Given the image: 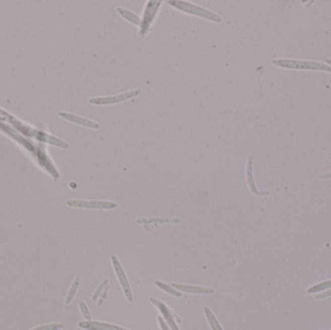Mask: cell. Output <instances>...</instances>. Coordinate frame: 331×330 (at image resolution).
I'll list each match as a JSON object with an SVG mask.
<instances>
[{
  "mask_svg": "<svg viewBox=\"0 0 331 330\" xmlns=\"http://www.w3.org/2000/svg\"><path fill=\"white\" fill-rule=\"evenodd\" d=\"M169 4L172 7L176 8L180 11L187 13V14L198 16V17L208 19L209 21H212V22H215V23H221L222 22V18L219 15L211 12V11H209L206 8H203L201 6L194 5L192 3L185 2V1H169Z\"/></svg>",
  "mask_w": 331,
  "mask_h": 330,
  "instance_id": "cell-1",
  "label": "cell"
},
{
  "mask_svg": "<svg viewBox=\"0 0 331 330\" xmlns=\"http://www.w3.org/2000/svg\"><path fill=\"white\" fill-rule=\"evenodd\" d=\"M162 1H148L147 2L143 20H141L140 25V35L145 36L147 32L151 29L152 25L155 21V18L159 12Z\"/></svg>",
  "mask_w": 331,
  "mask_h": 330,
  "instance_id": "cell-2",
  "label": "cell"
},
{
  "mask_svg": "<svg viewBox=\"0 0 331 330\" xmlns=\"http://www.w3.org/2000/svg\"><path fill=\"white\" fill-rule=\"evenodd\" d=\"M272 64L277 65L282 68L288 69H306V70H321V71H329L331 72V67L326 66L321 63L316 62L297 61V60H288V59H279L273 60Z\"/></svg>",
  "mask_w": 331,
  "mask_h": 330,
  "instance_id": "cell-3",
  "label": "cell"
},
{
  "mask_svg": "<svg viewBox=\"0 0 331 330\" xmlns=\"http://www.w3.org/2000/svg\"><path fill=\"white\" fill-rule=\"evenodd\" d=\"M111 262H112L113 269H114V271H115V275H116L118 281H119L121 287H122L123 292H124V294H125L127 300L129 302H132L133 301L132 290H131V287H130V284H129V281H128V278L126 276V273H125V271L123 269L122 266H121L119 259L113 255V256H111Z\"/></svg>",
  "mask_w": 331,
  "mask_h": 330,
  "instance_id": "cell-4",
  "label": "cell"
},
{
  "mask_svg": "<svg viewBox=\"0 0 331 330\" xmlns=\"http://www.w3.org/2000/svg\"><path fill=\"white\" fill-rule=\"evenodd\" d=\"M141 89H135V90H130L128 92H125L122 94L114 95V96H107V97H97V98L90 99L88 102L93 105H110V104H116L120 103L123 101L129 100V99L134 98L136 96L141 94Z\"/></svg>",
  "mask_w": 331,
  "mask_h": 330,
  "instance_id": "cell-5",
  "label": "cell"
},
{
  "mask_svg": "<svg viewBox=\"0 0 331 330\" xmlns=\"http://www.w3.org/2000/svg\"><path fill=\"white\" fill-rule=\"evenodd\" d=\"M150 302L158 308V310L161 312V314L163 315L166 322L168 323V326L171 328V330H179L175 320L177 322H181V319L178 318L168 306L166 305L165 303H163L162 301L158 300V299H155V298H150Z\"/></svg>",
  "mask_w": 331,
  "mask_h": 330,
  "instance_id": "cell-6",
  "label": "cell"
},
{
  "mask_svg": "<svg viewBox=\"0 0 331 330\" xmlns=\"http://www.w3.org/2000/svg\"><path fill=\"white\" fill-rule=\"evenodd\" d=\"M67 205L74 208H91V209H113L117 208L116 203L102 201H68Z\"/></svg>",
  "mask_w": 331,
  "mask_h": 330,
  "instance_id": "cell-7",
  "label": "cell"
},
{
  "mask_svg": "<svg viewBox=\"0 0 331 330\" xmlns=\"http://www.w3.org/2000/svg\"><path fill=\"white\" fill-rule=\"evenodd\" d=\"M81 328L87 330H129L124 328L118 325L110 324L107 322H100V321H92V320H86L80 321L78 324Z\"/></svg>",
  "mask_w": 331,
  "mask_h": 330,
  "instance_id": "cell-8",
  "label": "cell"
},
{
  "mask_svg": "<svg viewBox=\"0 0 331 330\" xmlns=\"http://www.w3.org/2000/svg\"><path fill=\"white\" fill-rule=\"evenodd\" d=\"M172 288L179 292H184L188 294H214V289L207 288V287H200V286H193V285H183V284H171Z\"/></svg>",
  "mask_w": 331,
  "mask_h": 330,
  "instance_id": "cell-9",
  "label": "cell"
},
{
  "mask_svg": "<svg viewBox=\"0 0 331 330\" xmlns=\"http://www.w3.org/2000/svg\"><path fill=\"white\" fill-rule=\"evenodd\" d=\"M246 178H247V183L249 186L250 191L256 195V196H267L270 195V192L268 191H259L255 184L254 176H253V160L252 157H249L247 161V168H246Z\"/></svg>",
  "mask_w": 331,
  "mask_h": 330,
  "instance_id": "cell-10",
  "label": "cell"
},
{
  "mask_svg": "<svg viewBox=\"0 0 331 330\" xmlns=\"http://www.w3.org/2000/svg\"><path fill=\"white\" fill-rule=\"evenodd\" d=\"M59 115L72 121V122L78 123L80 125H84L86 127H89V128H92V129H99L100 128V125L98 123L94 122L90 119H87V118H84V117H80V116H77V115H74V114H71V113H68V112H59Z\"/></svg>",
  "mask_w": 331,
  "mask_h": 330,
  "instance_id": "cell-11",
  "label": "cell"
},
{
  "mask_svg": "<svg viewBox=\"0 0 331 330\" xmlns=\"http://www.w3.org/2000/svg\"><path fill=\"white\" fill-rule=\"evenodd\" d=\"M138 224H178L180 220L177 218H141L137 220Z\"/></svg>",
  "mask_w": 331,
  "mask_h": 330,
  "instance_id": "cell-12",
  "label": "cell"
},
{
  "mask_svg": "<svg viewBox=\"0 0 331 330\" xmlns=\"http://www.w3.org/2000/svg\"><path fill=\"white\" fill-rule=\"evenodd\" d=\"M204 311H205V315L207 317V319L209 321V325L211 327L212 330H223L222 326H221L219 321L217 318L215 317L214 313L209 309V307H205L204 308Z\"/></svg>",
  "mask_w": 331,
  "mask_h": 330,
  "instance_id": "cell-13",
  "label": "cell"
},
{
  "mask_svg": "<svg viewBox=\"0 0 331 330\" xmlns=\"http://www.w3.org/2000/svg\"><path fill=\"white\" fill-rule=\"evenodd\" d=\"M116 10H117V12L119 13L122 16L123 18H125L130 23H132V24H134L136 25H139V26L141 25V19H140V17L135 15L134 13L131 12V11L127 10V9L121 8V7H117Z\"/></svg>",
  "mask_w": 331,
  "mask_h": 330,
  "instance_id": "cell-14",
  "label": "cell"
},
{
  "mask_svg": "<svg viewBox=\"0 0 331 330\" xmlns=\"http://www.w3.org/2000/svg\"><path fill=\"white\" fill-rule=\"evenodd\" d=\"M155 285H156L159 289H161L162 291H164V292H166V293H168V294H170L171 295H173V296H175V297H181V296H182L181 292L175 290L174 288H172L171 285H168V284H165V283L160 281H155Z\"/></svg>",
  "mask_w": 331,
  "mask_h": 330,
  "instance_id": "cell-15",
  "label": "cell"
},
{
  "mask_svg": "<svg viewBox=\"0 0 331 330\" xmlns=\"http://www.w3.org/2000/svg\"><path fill=\"white\" fill-rule=\"evenodd\" d=\"M80 282H81V279L79 277H77L74 280L72 285H71V288H70V290L68 292V294H67V297H66V300H65V304L68 305L73 300L75 295H76L77 292H78V289H79V286H80Z\"/></svg>",
  "mask_w": 331,
  "mask_h": 330,
  "instance_id": "cell-16",
  "label": "cell"
},
{
  "mask_svg": "<svg viewBox=\"0 0 331 330\" xmlns=\"http://www.w3.org/2000/svg\"><path fill=\"white\" fill-rule=\"evenodd\" d=\"M331 288V280H328L326 282H322V283H319V284H317L311 288H309L307 290V293L308 294H317L319 292H321V291H324V290H327V289H330Z\"/></svg>",
  "mask_w": 331,
  "mask_h": 330,
  "instance_id": "cell-17",
  "label": "cell"
},
{
  "mask_svg": "<svg viewBox=\"0 0 331 330\" xmlns=\"http://www.w3.org/2000/svg\"><path fill=\"white\" fill-rule=\"evenodd\" d=\"M108 285H109V279H105L104 281L102 282V283L99 285L97 290L95 291V293L92 295V301L96 302V301L98 300L99 297L101 296V294L104 292L105 288H106Z\"/></svg>",
  "mask_w": 331,
  "mask_h": 330,
  "instance_id": "cell-18",
  "label": "cell"
},
{
  "mask_svg": "<svg viewBox=\"0 0 331 330\" xmlns=\"http://www.w3.org/2000/svg\"><path fill=\"white\" fill-rule=\"evenodd\" d=\"M63 327H64V325L62 323H49V324H45V325L39 326L32 330H59L62 329Z\"/></svg>",
  "mask_w": 331,
  "mask_h": 330,
  "instance_id": "cell-19",
  "label": "cell"
},
{
  "mask_svg": "<svg viewBox=\"0 0 331 330\" xmlns=\"http://www.w3.org/2000/svg\"><path fill=\"white\" fill-rule=\"evenodd\" d=\"M79 306H80V310H81V313L84 316V318H86V320H88V321L91 320L92 317H91V314L89 312V309L86 305V302L82 301V302H80V305Z\"/></svg>",
  "mask_w": 331,
  "mask_h": 330,
  "instance_id": "cell-20",
  "label": "cell"
},
{
  "mask_svg": "<svg viewBox=\"0 0 331 330\" xmlns=\"http://www.w3.org/2000/svg\"><path fill=\"white\" fill-rule=\"evenodd\" d=\"M108 292H109V285L105 288V290H104V292L102 293V294H101V296L99 297V300H98V306H101L102 304H103V302L105 301V299H106V297H107V294H108Z\"/></svg>",
  "mask_w": 331,
  "mask_h": 330,
  "instance_id": "cell-21",
  "label": "cell"
},
{
  "mask_svg": "<svg viewBox=\"0 0 331 330\" xmlns=\"http://www.w3.org/2000/svg\"><path fill=\"white\" fill-rule=\"evenodd\" d=\"M331 296V290L327 291V292H324L322 294H319L316 295V299H323V298H326V297H329Z\"/></svg>",
  "mask_w": 331,
  "mask_h": 330,
  "instance_id": "cell-22",
  "label": "cell"
},
{
  "mask_svg": "<svg viewBox=\"0 0 331 330\" xmlns=\"http://www.w3.org/2000/svg\"><path fill=\"white\" fill-rule=\"evenodd\" d=\"M158 321H159V324L160 326H161V329L162 330H170V328H169V326L166 324V322H165V320H164V318H162V317H159L158 318Z\"/></svg>",
  "mask_w": 331,
  "mask_h": 330,
  "instance_id": "cell-23",
  "label": "cell"
},
{
  "mask_svg": "<svg viewBox=\"0 0 331 330\" xmlns=\"http://www.w3.org/2000/svg\"><path fill=\"white\" fill-rule=\"evenodd\" d=\"M326 61L328 62V63H330V64H331V60H330V59H327V60H326Z\"/></svg>",
  "mask_w": 331,
  "mask_h": 330,
  "instance_id": "cell-24",
  "label": "cell"
}]
</instances>
